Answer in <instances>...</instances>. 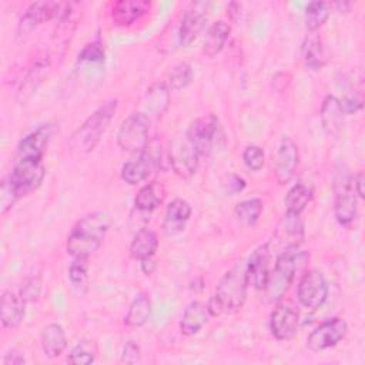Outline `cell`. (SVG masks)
Here are the masks:
<instances>
[{
  "label": "cell",
  "instance_id": "cell-43",
  "mask_svg": "<svg viewBox=\"0 0 365 365\" xmlns=\"http://www.w3.org/2000/svg\"><path fill=\"white\" fill-rule=\"evenodd\" d=\"M224 188L230 195L241 192L245 188V180L237 174H230L224 180Z\"/></svg>",
  "mask_w": 365,
  "mask_h": 365
},
{
  "label": "cell",
  "instance_id": "cell-31",
  "mask_svg": "<svg viewBox=\"0 0 365 365\" xmlns=\"http://www.w3.org/2000/svg\"><path fill=\"white\" fill-rule=\"evenodd\" d=\"M150 315H151V301L145 292H140L130 304L124 322L127 327L138 328V327H143L150 319Z\"/></svg>",
  "mask_w": 365,
  "mask_h": 365
},
{
  "label": "cell",
  "instance_id": "cell-22",
  "mask_svg": "<svg viewBox=\"0 0 365 365\" xmlns=\"http://www.w3.org/2000/svg\"><path fill=\"white\" fill-rule=\"evenodd\" d=\"M24 305L26 301L21 298L20 294L13 291H4L1 297V307H0V319L4 328L14 329L20 325L24 317Z\"/></svg>",
  "mask_w": 365,
  "mask_h": 365
},
{
  "label": "cell",
  "instance_id": "cell-20",
  "mask_svg": "<svg viewBox=\"0 0 365 365\" xmlns=\"http://www.w3.org/2000/svg\"><path fill=\"white\" fill-rule=\"evenodd\" d=\"M151 9L147 0H120L113 4L111 20L115 26H130Z\"/></svg>",
  "mask_w": 365,
  "mask_h": 365
},
{
  "label": "cell",
  "instance_id": "cell-13",
  "mask_svg": "<svg viewBox=\"0 0 365 365\" xmlns=\"http://www.w3.org/2000/svg\"><path fill=\"white\" fill-rule=\"evenodd\" d=\"M208 3H191L181 16L178 26V41L181 46H190L204 30L207 23Z\"/></svg>",
  "mask_w": 365,
  "mask_h": 365
},
{
  "label": "cell",
  "instance_id": "cell-40",
  "mask_svg": "<svg viewBox=\"0 0 365 365\" xmlns=\"http://www.w3.org/2000/svg\"><path fill=\"white\" fill-rule=\"evenodd\" d=\"M41 291V277L40 275H30L24 279L20 295L26 302H33L38 298Z\"/></svg>",
  "mask_w": 365,
  "mask_h": 365
},
{
  "label": "cell",
  "instance_id": "cell-27",
  "mask_svg": "<svg viewBox=\"0 0 365 365\" xmlns=\"http://www.w3.org/2000/svg\"><path fill=\"white\" fill-rule=\"evenodd\" d=\"M165 198V188L163 182L153 181L141 187L135 195L134 204L141 212H151L163 204Z\"/></svg>",
  "mask_w": 365,
  "mask_h": 365
},
{
  "label": "cell",
  "instance_id": "cell-21",
  "mask_svg": "<svg viewBox=\"0 0 365 365\" xmlns=\"http://www.w3.org/2000/svg\"><path fill=\"white\" fill-rule=\"evenodd\" d=\"M191 217V207L187 201L181 198L173 200L165 210V217L163 221V230L167 235H175L185 228Z\"/></svg>",
  "mask_w": 365,
  "mask_h": 365
},
{
  "label": "cell",
  "instance_id": "cell-14",
  "mask_svg": "<svg viewBox=\"0 0 365 365\" xmlns=\"http://www.w3.org/2000/svg\"><path fill=\"white\" fill-rule=\"evenodd\" d=\"M63 3L57 1H36L29 6L26 13L21 16L17 26V36H29L40 23L57 17Z\"/></svg>",
  "mask_w": 365,
  "mask_h": 365
},
{
  "label": "cell",
  "instance_id": "cell-16",
  "mask_svg": "<svg viewBox=\"0 0 365 365\" xmlns=\"http://www.w3.org/2000/svg\"><path fill=\"white\" fill-rule=\"evenodd\" d=\"M299 317L298 312L289 304H279L272 311L269 318L271 334L278 341L292 339L298 331Z\"/></svg>",
  "mask_w": 365,
  "mask_h": 365
},
{
  "label": "cell",
  "instance_id": "cell-2",
  "mask_svg": "<svg viewBox=\"0 0 365 365\" xmlns=\"http://www.w3.org/2000/svg\"><path fill=\"white\" fill-rule=\"evenodd\" d=\"M248 279L245 274V265L235 264L217 285L215 294L208 299L207 309L211 317H220L221 314H232L242 308L247 298Z\"/></svg>",
  "mask_w": 365,
  "mask_h": 365
},
{
  "label": "cell",
  "instance_id": "cell-6",
  "mask_svg": "<svg viewBox=\"0 0 365 365\" xmlns=\"http://www.w3.org/2000/svg\"><path fill=\"white\" fill-rule=\"evenodd\" d=\"M185 137L200 155H208L218 147V143L222 138V131L217 117L214 114H207L190 124Z\"/></svg>",
  "mask_w": 365,
  "mask_h": 365
},
{
  "label": "cell",
  "instance_id": "cell-32",
  "mask_svg": "<svg viewBox=\"0 0 365 365\" xmlns=\"http://www.w3.org/2000/svg\"><path fill=\"white\" fill-rule=\"evenodd\" d=\"M312 200V188L298 182L292 185L285 195V212L299 215Z\"/></svg>",
  "mask_w": 365,
  "mask_h": 365
},
{
  "label": "cell",
  "instance_id": "cell-45",
  "mask_svg": "<svg viewBox=\"0 0 365 365\" xmlns=\"http://www.w3.org/2000/svg\"><path fill=\"white\" fill-rule=\"evenodd\" d=\"M23 364H26L24 355L21 351L16 348L10 349L3 358V365H23Z\"/></svg>",
  "mask_w": 365,
  "mask_h": 365
},
{
  "label": "cell",
  "instance_id": "cell-1",
  "mask_svg": "<svg viewBox=\"0 0 365 365\" xmlns=\"http://www.w3.org/2000/svg\"><path fill=\"white\" fill-rule=\"evenodd\" d=\"M110 225L111 218L104 211H94L84 215L67 237V252L73 258H88L100 248Z\"/></svg>",
  "mask_w": 365,
  "mask_h": 365
},
{
  "label": "cell",
  "instance_id": "cell-26",
  "mask_svg": "<svg viewBox=\"0 0 365 365\" xmlns=\"http://www.w3.org/2000/svg\"><path fill=\"white\" fill-rule=\"evenodd\" d=\"M67 346V338L60 324H48L41 331V349L47 358L60 356Z\"/></svg>",
  "mask_w": 365,
  "mask_h": 365
},
{
  "label": "cell",
  "instance_id": "cell-34",
  "mask_svg": "<svg viewBox=\"0 0 365 365\" xmlns=\"http://www.w3.org/2000/svg\"><path fill=\"white\" fill-rule=\"evenodd\" d=\"M329 17L328 4L324 1H311L305 7V27L308 31L318 30Z\"/></svg>",
  "mask_w": 365,
  "mask_h": 365
},
{
  "label": "cell",
  "instance_id": "cell-47",
  "mask_svg": "<svg viewBox=\"0 0 365 365\" xmlns=\"http://www.w3.org/2000/svg\"><path fill=\"white\" fill-rule=\"evenodd\" d=\"M155 267H157V264L154 262L153 257H151V258H145V259H143V261H141V268H143V271H144V274H145V275L153 274V272H154V269H155Z\"/></svg>",
  "mask_w": 365,
  "mask_h": 365
},
{
  "label": "cell",
  "instance_id": "cell-30",
  "mask_svg": "<svg viewBox=\"0 0 365 365\" xmlns=\"http://www.w3.org/2000/svg\"><path fill=\"white\" fill-rule=\"evenodd\" d=\"M230 26L225 21H215L208 29L204 43H202V53L207 57H215L225 46V41L230 36Z\"/></svg>",
  "mask_w": 365,
  "mask_h": 365
},
{
  "label": "cell",
  "instance_id": "cell-39",
  "mask_svg": "<svg viewBox=\"0 0 365 365\" xmlns=\"http://www.w3.org/2000/svg\"><path fill=\"white\" fill-rule=\"evenodd\" d=\"M242 160L250 170L259 171L265 163L264 151L258 145H247L242 153Z\"/></svg>",
  "mask_w": 365,
  "mask_h": 365
},
{
  "label": "cell",
  "instance_id": "cell-41",
  "mask_svg": "<svg viewBox=\"0 0 365 365\" xmlns=\"http://www.w3.org/2000/svg\"><path fill=\"white\" fill-rule=\"evenodd\" d=\"M17 195L13 191L9 180H3L1 182V190H0V205H1V214H6L7 210L13 207V204L17 201Z\"/></svg>",
  "mask_w": 365,
  "mask_h": 365
},
{
  "label": "cell",
  "instance_id": "cell-28",
  "mask_svg": "<svg viewBox=\"0 0 365 365\" xmlns=\"http://www.w3.org/2000/svg\"><path fill=\"white\" fill-rule=\"evenodd\" d=\"M158 248V238L153 230L143 228L135 235L130 245V255L134 259L143 261L145 258L154 257Z\"/></svg>",
  "mask_w": 365,
  "mask_h": 365
},
{
  "label": "cell",
  "instance_id": "cell-12",
  "mask_svg": "<svg viewBox=\"0 0 365 365\" xmlns=\"http://www.w3.org/2000/svg\"><path fill=\"white\" fill-rule=\"evenodd\" d=\"M275 177L281 184L288 182L299 163V154L297 144L289 137H281L272 153Z\"/></svg>",
  "mask_w": 365,
  "mask_h": 365
},
{
  "label": "cell",
  "instance_id": "cell-33",
  "mask_svg": "<svg viewBox=\"0 0 365 365\" xmlns=\"http://www.w3.org/2000/svg\"><path fill=\"white\" fill-rule=\"evenodd\" d=\"M262 208H264L262 200L250 198L237 204L235 217L238 218V221H241L245 225H254L258 221L262 212Z\"/></svg>",
  "mask_w": 365,
  "mask_h": 365
},
{
  "label": "cell",
  "instance_id": "cell-48",
  "mask_svg": "<svg viewBox=\"0 0 365 365\" xmlns=\"http://www.w3.org/2000/svg\"><path fill=\"white\" fill-rule=\"evenodd\" d=\"M335 6L339 9V11H341V13H346V11L349 10V7H351V4H349V3H346V1L335 3Z\"/></svg>",
  "mask_w": 365,
  "mask_h": 365
},
{
  "label": "cell",
  "instance_id": "cell-42",
  "mask_svg": "<svg viewBox=\"0 0 365 365\" xmlns=\"http://www.w3.org/2000/svg\"><path fill=\"white\" fill-rule=\"evenodd\" d=\"M140 361V346L135 341H127L123 354H121V362L125 364H135Z\"/></svg>",
  "mask_w": 365,
  "mask_h": 365
},
{
  "label": "cell",
  "instance_id": "cell-25",
  "mask_svg": "<svg viewBox=\"0 0 365 365\" xmlns=\"http://www.w3.org/2000/svg\"><path fill=\"white\" fill-rule=\"evenodd\" d=\"M321 123L327 134L335 135L339 133L344 124V110L341 107L339 98L332 94H328L321 106Z\"/></svg>",
  "mask_w": 365,
  "mask_h": 365
},
{
  "label": "cell",
  "instance_id": "cell-9",
  "mask_svg": "<svg viewBox=\"0 0 365 365\" xmlns=\"http://www.w3.org/2000/svg\"><path fill=\"white\" fill-rule=\"evenodd\" d=\"M334 212L342 227H349L356 215V194L352 187V177L346 173H341L335 180Z\"/></svg>",
  "mask_w": 365,
  "mask_h": 365
},
{
  "label": "cell",
  "instance_id": "cell-38",
  "mask_svg": "<svg viewBox=\"0 0 365 365\" xmlns=\"http://www.w3.org/2000/svg\"><path fill=\"white\" fill-rule=\"evenodd\" d=\"M78 63H93L101 64L104 61V47L100 38L90 41L78 54Z\"/></svg>",
  "mask_w": 365,
  "mask_h": 365
},
{
  "label": "cell",
  "instance_id": "cell-7",
  "mask_svg": "<svg viewBox=\"0 0 365 365\" xmlns=\"http://www.w3.org/2000/svg\"><path fill=\"white\" fill-rule=\"evenodd\" d=\"M46 168L38 160H17L14 168L7 177L17 198L36 191L43 182Z\"/></svg>",
  "mask_w": 365,
  "mask_h": 365
},
{
  "label": "cell",
  "instance_id": "cell-10",
  "mask_svg": "<svg viewBox=\"0 0 365 365\" xmlns=\"http://www.w3.org/2000/svg\"><path fill=\"white\" fill-rule=\"evenodd\" d=\"M297 297L304 308L311 311L318 309L328 297V284L324 274L317 269L305 272L299 279Z\"/></svg>",
  "mask_w": 365,
  "mask_h": 365
},
{
  "label": "cell",
  "instance_id": "cell-8",
  "mask_svg": "<svg viewBox=\"0 0 365 365\" xmlns=\"http://www.w3.org/2000/svg\"><path fill=\"white\" fill-rule=\"evenodd\" d=\"M168 155L170 164L177 175L188 180L195 174L200 154L185 135H177L171 140Z\"/></svg>",
  "mask_w": 365,
  "mask_h": 365
},
{
  "label": "cell",
  "instance_id": "cell-15",
  "mask_svg": "<svg viewBox=\"0 0 365 365\" xmlns=\"http://www.w3.org/2000/svg\"><path fill=\"white\" fill-rule=\"evenodd\" d=\"M269 244L259 245L251 252L245 265L248 284L258 291H264L269 278Z\"/></svg>",
  "mask_w": 365,
  "mask_h": 365
},
{
  "label": "cell",
  "instance_id": "cell-44",
  "mask_svg": "<svg viewBox=\"0 0 365 365\" xmlns=\"http://www.w3.org/2000/svg\"><path fill=\"white\" fill-rule=\"evenodd\" d=\"M341 107L344 110V114H355L362 108V100L358 96H345L342 100H339Z\"/></svg>",
  "mask_w": 365,
  "mask_h": 365
},
{
  "label": "cell",
  "instance_id": "cell-4",
  "mask_svg": "<svg viewBox=\"0 0 365 365\" xmlns=\"http://www.w3.org/2000/svg\"><path fill=\"white\" fill-rule=\"evenodd\" d=\"M305 258L307 252L301 251L299 247L288 248L278 254L274 271L269 272L267 287L264 288L268 302H277L284 297Z\"/></svg>",
  "mask_w": 365,
  "mask_h": 365
},
{
  "label": "cell",
  "instance_id": "cell-17",
  "mask_svg": "<svg viewBox=\"0 0 365 365\" xmlns=\"http://www.w3.org/2000/svg\"><path fill=\"white\" fill-rule=\"evenodd\" d=\"M304 238V225L299 220V215H292L285 212L282 220L279 221L275 234H274V247L279 250V252L299 247Z\"/></svg>",
  "mask_w": 365,
  "mask_h": 365
},
{
  "label": "cell",
  "instance_id": "cell-35",
  "mask_svg": "<svg viewBox=\"0 0 365 365\" xmlns=\"http://www.w3.org/2000/svg\"><path fill=\"white\" fill-rule=\"evenodd\" d=\"M88 258H74L68 268V278L71 285L81 294L88 288Z\"/></svg>",
  "mask_w": 365,
  "mask_h": 365
},
{
  "label": "cell",
  "instance_id": "cell-23",
  "mask_svg": "<svg viewBox=\"0 0 365 365\" xmlns=\"http://www.w3.org/2000/svg\"><path fill=\"white\" fill-rule=\"evenodd\" d=\"M210 312L201 301H192L187 305L180 321V332L185 336L195 335L208 321Z\"/></svg>",
  "mask_w": 365,
  "mask_h": 365
},
{
  "label": "cell",
  "instance_id": "cell-37",
  "mask_svg": "<svg viewBox=\"0 0 365 365\" xmlns=\"http://www.w3.org/2000/svg\"><path fill=\"white\" fill-rule=\"evenodd\" d=\"M94 359H96V351L91 348V344H88L87 341H81L78 345H76L67 356V362L76 364V365H88V364H93Z\"/></svg>",
  "mask_w": 365,
  "mask_h": 365
},
{
  "label": "cell",
  "instance_id": "cell-3",
  "mask_svg": "<svg viewBox=\"0 0 365 365\" xmlns=\"http://www.w3.org/2000/svg\"><path fill=\"white\" fill-rule=\"evenodd\" d=\"M118 107V100L111 98L101 104L93 114H90L84 123L71 134L68 145L73 151L86 154L96 148L103 134L107 131L111 120Z\"/></svg>",
  "mask_w": 365,
  "mask_h": 365
},
{
  "label": "cell",
  "instance_id": "cell-36",
  "mask_svg": "<svg viewBox=\"0 0 365 365\" xmlns=\"http://www.w3.org/2000/svg\"><path fill=\"white\" fill-rule=\"evenodd\" d=\"M192 76H194L192 74V68H191V66L188 63H178L171 70V73L168 76L167 86L171 90L185 88L192 81Z\"/></svg>",
  "mask_w": 365,
  "mask_h": 365
},
{
  "label": "cell",
  "instance_id": "cell-29",
  "mask_svg": "<svg viewBox=\"0 0 365 365\" xmlns=\"http://www.w3.org/2000/svg\"><path fill=\"white\" fill-rule=\"evenodd\" d=\"M301 56L305 67L309 70H321L327 63V54L321 38L314 34L305 37L301 47Z\"/></svg>",
  "mask_w": 365,
  "mask_h": 365
},
{
  "label": "cell",
  "instance_id": "cell-5",
  "mask_svg": "<svg viewBox=\"0 0 365 365\" xmlns=\"http://www.w3.org/2000/svg\"><path fill=\"white\" fill-rule=\"evenodd\" d=\"M150 117L143 111L131 113L120 125L117 144L127 153H141L148 145Z\"/></svg>",
  "mask_w": 365,
  "mask_h": 365
},
{
  "label": "cell",
  "instance_id": "cell-24",
  "mask_svg": "<svg viewBox=\"0 0 365 365\" xmlns=\"http://www.w3.org/2000/svg\"><path fill=\"white\" fill-rule=\"evenodd\" d=\"M145 114L151 118H160L164 115L170 106V88L167 83L157 81L151 84L145 94Z\"/></svg>",
  "mask_w": 365,
  "mask_h": 365
},
{
  "label": "cell",
  "instance_id": "cell-19",
  "mask_svg": "<svg viewBox=\"0 0 365 365\" xmlns=\"http://www.w3.org/2000/svg\"><path fill=\"white\" fill-rule=\"evenodd\" d=\"M53 128L50 124H44L26 137H23L17 145L19 160H38L43 161V154L47 143L51 137Z\"/></svg>",
  "mask_w": 365,
  "mask_h": 365
},
{
  "label": "cell",
  "instance_id": "cell-18",
  "mask_svg": "<svg viewBox=\"0 0 365 365\" xmlns=\"http://www.w3.org/2000/svg\"><path fill=\"white\" fill-rule=\"evenodd\" d=\"M158 161L160 160H157L154 153L148 150V145H147L141 153H138L137 158L127 161L121 167V178L130 185L140 184L148 178L154 167L158 165Z\"/></svg>",
  "mask_w": 365,
  "mask_h": 365
},
{
  "label": "cell",
  "instance_id": "cell-46",
  "mask_svg": "<svg viewBox=\"0 0 365 365\" xmlns=\"http://www.w3.org/2000/svg\"><path fill=\"white\" fill-rule=\"evenodd\" d=\"M364 184H365V177H364V173H362V171L352 177V187H354L355 194H358L359 198H364V197H365V194H364V192H365Z\"/></svg>",
  "mask_w": 365,
  "mask_h": 365
},
{
  "label": "cell",
  "instance_id": "cell-11",
  "mask_svg": "<svg viewBox=\"0 0 365 365\" xmlns=\"http://www.w3.org/2000/svg\"><path fill=\"white\" fill-rule=\"evenodd\" d=\"M346 332H348V325L345 319L331 318L322 322L308 335L307 346L314 352L332 348L345 338Z\"/></svg>",
  "mask_w": 365,
  "mask_h": 365
}]
</instances>
